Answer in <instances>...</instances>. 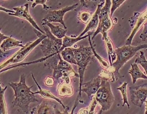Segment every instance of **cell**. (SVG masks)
<instances>
[{"label":"cell","instance_id":"obj_14","mask_svg":"<svg viewBox=\"0 0 147 114\" xmlns=\"http://www.w3.org/2000/svg\"><path fill=\"white\" fill-rule=\"evenodd\" d=\"M104 1L98 5V7L96 10V12H94V14L93 15L91 19L90 20L89 22L88 23L87 26L84 29V30L83 31L82 33L80 34V35L79 36V37H82L84 36L85 34L87 32H88L89 31L93 30L97 28V26H98L99 24V14L100 10L101 8L103 7V5L104 4Z\"/></svg>","mask_w":147,"mask_h":114},{"label":"cell","instance_id":"obj_40","mask_svg":"<svg viewBox=\"0 0 147 114\" xmlns=\"http://www.w3.org/2000/svg\"><path fill=\"white\" fill-rule=\"evenodd\" d=\"M146 22H147V21H146Z\"/></svg>","mask_w":147,"mask_h":114},{"label":"cell","instance_id":"obj_3","mask_svg":"<svg viewBox=\"0 0 147 114\" xmlns=\"http://www.w3.org/2000/svg\"><path fill=\"white\" fill-rule=\"evenodd\" d=\"M73 50L77 65L78 66V75L80 76V87L79 93L75 102L78 103L82 98V84H83L85 71L87 66L91 61H94V57L92 48L90 47L80 45L79 48H72Z\"/></svg>","mask_w":147,"mask_h":114},{"label":"cell","instance_id":"obj_37","mask_svg":"<svg viewBox=\"0 0 147 114\" xmlns=\"http://www.w3.org/2000/svg\"><path fill=\"white\" fill-rule=\"evenodd\" d=\"M147 34L145 36H144V37H143L142 38H141V39L143 41L144 40H145L146 39H147Z\"/></svg>","mask_w":147,"mask_h":114},{"label":"cell","instance_id":"obj_39","mask_svg":"<svg viewBox=\"0 0 147 114\" xmlns=\"http://www.w3.org/2000/svg\"><path fill=\"white\" fill-rule=\"evenodd\" d=\"M102 110H101L100 111H99V112L98 113V114H102Z\"/></svg>","mask_w":147,"mask_h":114},{"label":"cell","instance_id":"obj_8","mask_svg":"<svg viewBox=\"0 0 147 114\" xmlns=\"http://www.w3.org/2000/svg\"><path fill=\"white\" fill-rule=\"evenodd\" d=\"M78 5V4L76 3L71 6L65 7L59 10L48 11L45 15L43 20L48 21L49 23H60L64 26V29H67V27L63 21V16L67 12L75 9Z\"/></svg>","mask_w":147,"mask_h":114},{"label":"cell","instance_id":"obj_12","mask_svg":"<svg viewBox=\"0 0 147 114\" xmlns=\"http://www.w3.org/2000/svg\"><path fill=\"white\" fill-rule=\"evenodd\" d=\"M113 26V23L110 16H108L107 17L104 18L103 19L100 20L99 21L98 28L93 35L92 39H94L96 36L97 35L98 33H100L102 34V39L103 40H104L108 36L107 33L112 29Z\"/></svg>","mask_w":147,"mask_h":114},{"label":"cell","instance_id":"obj_6","mask_svg":"<svg viewBox=\"0 0 147 114\" xmlns=\"http://www.w3.org/2000/svg\"><path fill=\"white\" fill-rule=\"evenodd\" d=\"M95 99L101 106V110L107 111L112 107L115 101L110 84L108 80L102 78L100 86L96 93Z\"/></svg>","mask_w":147,"mask_h":114},{"label":"cell","instance_id":"obj_15","mask_svg":"<svg viewBox=\"0 0 147 114\" xmlns=\"http://www.w3.org/2000/svg\"><path fill=\"white\" fill-rule=\"evenodd\" d=\"M134 15L136 16L137 19L136 20V23H134L136 24V26L133 29V31L131 35L129 36V38L127 40L126 42V45H131V40L134 37V35L136 34L138 30L141 28L143 23H145L147 20V10L144 12L142 14L139 13H134Z\"/></svg>","mask_w":147,"mask_h":114},{"label":"cell","instance_id":"obj_35","mask_svg":"<svg viewBox=\"0 0 147 114\" xmlns=\"http://www.w3.org/2000/svg\"><path fill=\"white\" fill-rule=\"evenodd\" d=\"M0 34H1V37H0V38H1V43H2V42L3 40H6V39H7V38L9 37L4 35L3 34H2L1 32L0 33Z\"/></svg>","mask_w":147,"mask_h":114},{"label":"cell","instance_id":"obj_26","mask_svg":"<svg viewBox=\"0 0 147 114\" xmlns=\"http://www.w3.org/2000/svg\"><path fill=\"white\" fill-rule=\"evenodd\" d=\"M88 38H89V43L90 44V47H91L92 48V51H93V54H94V57L98 59L99 63H100L101 66H102L103 67L105 68V69H108V68L110 67V64H109V62L107 61L105 59H102L101 57L99 56V55H98L97 53H96V51L94 50V47H93L92 43L91 41L90 35L89 36Z\"/></svg>","mask_w":147,"mask_h":114},{"label":"cell","instance_id":"obj_19","mask_svg":"<svg viewBox=\"0 0 147 114\" xmlns=\"http://www.w3.org/2000/svg\"><path fill=\"white\" fill-rule=\"evenodd\" d=\"M129 73L131 75L133 84L136 82L138 79H147V76L141 71L136 63L131 64V68L129 69Z\"/></svg>","mask_w":147,"mask_h":114},{"label":"cell","instance_id":"obj_36","mask_svg":"<svg viewBox=\"0 0 147 114\" xmlns=\"http://www.w3.org/2000/svg\"><path fill=\"white\" fill-rule=\"evenodd\" d=\"M1 11L3 10V11L6 12L7 13H15V11H12V10H9L5 9V8H3L2 7H1Z\"/></svg>","mask_w":147,"mask_h":114},{"label":"cell","instance_id":"obj_22","mask_svg":"<svg viewBox=\"0 0 147 114\" xmlns=\"http://www.w3.org/2000/svg\"><path fill=\"white\" fill-rule=\"evenodd\" d=\"M61 55L64 61L71 64L77 65V61L76 60L75 54L72 48L71 47L65 48L61 52Z\"/></svg>","mask_w":147,"mask_h":114},{"label":"cell","instance_id":"obj_29","mask_svg":"<svg viewBox=\"0 0 147 114\" xmlns=\"http://www.w3.org/2000/svg\"><path fill=\"white\" fill-rule=\"evenodd\" d=\"M93 16V14L90 12L84 11L80 12L78 14V19L82 23L84 24H88L90 20L91 19Z\"/></svg>","mask_w":147,"mask_h":114},{"label":"cell","instance_id":"obj_38","mask_svg":"<svg viewBox=\"0 0 147 114\" xmlns=\"http://www.w3.org/2000/svg\"><path fill=\"white\" fill-rule=\"evenodd\" d=\"M146 101V111L145 113V114H147V101Z\"/></svg>","mask_w":147,"mask_h":114},{"label":"cell","instance_id":"obj_1","mask_svg":"<svg viewBox=\"0 0 147 114\" xmlns=\"http://www.w3.org/2000/svg\"><path fill=\"white\" fill-rule=\"evenodd\" d=\"M9 85L14 92V100L12 103L13 106H17L24 112L28 114L31 103L38 102L35 95L32 93L31 89L33 86L28 87L26 84V76L22 74L19 82H11Z\"/></svg>","mask_w":147,"mask_h":114},{"label":"cell","instance_id":"obj_28","mask_svg":"<svg viewBox=\"0 0 147 114\" xmlns=\"http://www.w3.org/2000/svg\"><path fill=\"white\" fill-rule=\"evenodd\" d=\"M135 63L137 64H140L142 66L147 76V61L146 59L143 52L142 51H140V54L138 56L136 59Z\"/></svg>","mask_w":147,"mask_h":114},{"label":"cell","instance_id":"obj_32","mask_svg":"<svg viewBox=\"0 0 147 114\" xmlns=\"http://www.w3.org/2000/svg\"><path fill=\"white\" fill-rule=\"evenodd\" d=\"M34 3H32V7L34 8V7H36L37 5L40 4L43 5V9L45 10H48L49 8V7H48L47 5H45V3L47 2V0H36L34 1Z\"/></svg>","mask_w":147,"mask_h":114},{"label":"cell","instance_id":"obj_24","mask_svg":"<svg viewBox=\"0 0 147 114\" xmlns=\"http://www.w3.org/2000/svg\"><path fill=\"white\" fill-rule=\"evenodd\" d=\"M104 40H105L106 45L108 56H109V61L110 63L111 66L112 64V61H114L115 59V52H114V49H113L114 48L113 44L112 43V42L111 41L108 36H107V38L105 39Z\"/></svg>","mask_w":147,"mask_h":114},{"label":"cell","instance_id":"obj_5","mask_svg":"<svg viewBox=\"0 0 147 114\" xmlns=\"http://www.w3.org/2000/svg\"><path fill=\"white\" fill-rule=\"evenodd\" d=\"M33 30L37 35L38 38L34 42H27L24 47L21 48L17 52H16L14 55H13L7 61L1 64L0 66L1 70L9 65L17 63L23 61L34 48H35L39 43L47 38V36L46 34H42L35 28H34Z\"/></svg>","mask_w":147,"mask_h":114},{"label":"cell","instance_id":"obj_9","mask_svg":"<svg viewBox=\"0 0 147 114\" xmlns=\"http://www.w3.org/2000/svg\"><path fill=\"white\" fill-rule=\"evenodd\" d=\"M53 78L57 80H58L60 78L63 77L65 74H68L71 78H80L78 74L75 72L70 63L62 59L61 56L59 57L58 65L53 69Z\"/></svg>","mask_w":147,"mask_h":114},{"label":"cell","instance_id":"obj_4","mask_svg":"<svg viewBox=\"0 0 147 114\" xmlns=\"http://www.w3.org/2000/svg\"><path fill=\"white\" fill-rule=\"evenodd\" d=\"M146 48H147V44L141 45L136 47L124 45L120 48L115 49V52L117 56V60L111 66V67L114 69L113 73L114 77H117V79L121 77L119 72L120 68L125 63L133 58L138 51Z\"/></svg>","mask_w":147,"mask_h":114},{"label":"cell","instance_id":"obj_13","mask_svg":"<svg viewBox=\"0 0 147 114\" xmlns=\"http://www.w3.org/2000/svg\"><path fill=\"white\" fill-rule=\"evenodd\" d=\"M54 106L51 101H43L39 105L32 109L30 114H55Z\"/></svg>","mask_w":147,"mask_h":114},{"label":"cell","instance_id":"obj_33","mask_svg":"<svg viewBox=\"0 0 147 114\" xmlns=\"http://www.w3.org/2000/svg\"><path fill=\"white\" fill-rule=\"evenodd\" d=\"M44 82H45V85H47V86H52L54 85V79L53 78L47 77L45 79Z\"/></svg>","mask_w":147,"mask_h":114},{"label":"cell","instance_id":"obj_16","mask_svg":"<svg viewBox=\"0 0 147 114\" xmlns=\"http://www.w3.org/2000/svg\"><path fill=\"white\" fill-rule=\"evenodd\" d=\"M32 76L33 79L34 81L35 82V84H36V85H37V87H38V91H37V92H32V93L34 95L39 94L43 98H47V99H53V100H55L56 101L58 102V103H59L62 105L63 108V110L65 109L66 106H65L63 105V101H61L59 98H57V97L55 96L54 95H53L48 90H45V89L42 88L41 87L38 85V82H37V81L36 80V79H35V78L34 77L33 74H32Z\"/></svg>","mask_w":147,"mask_h":114},{"label":"cell","instance_id":"obj_20","mask_svg":"<svg viewBox=\"0 0 147 114\" xmlns=\"http://www.w3.org/2000/svg\"><path fill=\"white\" fill-rule=\"evenodd\" d=\"M58 95L61 97L70 96L73 94V89L71 84L66 82L59 83L57 89Z\"/></svg>","mask_w":147,"mask_h":114},{"label":"cell","instance_id":"obj_11","mask_svg":"<svg viewBox=\"0 0 147 114\" xmlns=\"http://www.w3.org/2000/svg\"><path fill=\"white\" fill-rule=\"evenodd\" d=\"M102 77H98L92 79L88 82L83 83L82 84L81 93L84 92L86 94L88 98L91 100L92 96L96 93L100 86Z\"/></svg>","mask_w":147,"mask_h":114},{"label":"cell","instance_id":"obj_7","mask_svg":"<svg viewBox=\"0 0 147 114\" xmlns=\"http://www.w3.org/2000/svg\"><path fill=\"white\" fill-rule=\"evenodd\" d=\"M131 103L141 108L147 98V83L129 87Z\"/></svg>","mask_w":147,"mask_h":114},{"label":"cell","instance_id":"obj_23","mask_svg":"<svg viewBox=\"0 0 147 114\" xmlns=\"http://www.w3.org/2000/svg\"><path fill=\"white\" fill-rule=\"evenodd\" d=\"M112 3V1L106 0L105 4L101 8L99 14V21L103 19L108 16H110V7Z\"/></svg>","mask_w":147,"mask_h":114},{"label":"cell","instance_id":"obj_17","mask_svg":"<svg viewBox=\"0 0 147 114\" xmlns=\"http://www.w3.org/2000/svg\"><path fill=\"white\" fill-rule=\"evenodd\" d=\"M22 42L20 40L13 39L11 37H9L7 39L3 40V42L1 43V51L5 52L11 49L22 47H23L24 45L22 44Z\"/></svg>","mask_w":147,"mask_h":114},{"label":"cell","instance_id":"obj_30","mask_svg":"<svg viewBox=\"0 0 147 114\" xmlns=\"http://www.w3.org/2000/svg\"><path fill=\"white\" fill-rule=\"evenodd\" d=\"M125 0H113L112 1V7L111 9L110 17L111 18L113 16V14L115 10L118 8V7L125 2Z\"/></svg>","mask_w":147,"mask_h":114},{"label":"cell","instance_id":"obj_41","mask_svg":"<svg viewBox=\"0 0 147 114\" xmlns=\"http://www.w3.org/2000/svg\"><path fill=\"white\" fill-rule=\"evenodd\" d=\"M146 50H147V49H146Z\"/></svg>","mask_w":147,"mask_h":114},{"label":"cell","instance_id":"obj_21","mask_svg":"<svg viewBox=\"0 0 147 114\" xmlns=\"http://www.w3.org/2000/svg\"><path fill=\"white\" fill-rule=\"evenodd\" d=\"M89 35H87L84 36L83 37H78L77 38H72V37H68V36H65L63 38V45L59 50V53H61V52L65 48L70 47L71 46L76 43L77 42L86 38L87 37H89Z\"/></svg>","mask_w":147,"mask_h":114},{"label":"cell","instance_id":"obj_34","mask_svg":"<svg viewBox=\"0 0 147 114\" xmlns=\"http://www.w3.org/2000/svg\"><path fill=\"white\" fill-rule=\"evenodd\" d=\"M78 114H89V111L87 109H82L80 110Z\"/></svg>","mask_w":147,"mask_h":114},{"label":"cell","instance_id":"obj_27","mask_svg":"<svg viewBox=\"0 0 147 114\" xmlns=\"http://www.w3.org/2000/svg\"><path fill=\"white\" fill-rule=\"evenodd\" d=\"M127 84H128L127 82H124L121 86L117 88V90H119L122 94V98H123L122 107H124L125 104H126L128 106V108H129V105L128 103L127 95Z\"/></svg>","mask_w":147,"mask_h":114},{"label":"cell","instance_id":"obj_18","mask_svg":"<svg viewBox=\"0 0 147 114\" xmlns=\"http://www.w3.org/2000/svg\"><path fill=\"white\" fill-rule=\"evenodd\" d=\"M42 24L45 25L49 27L50 29V31L52 34L57 38L62 39L65 36V34L67 32V29H63L60 28L59 26H54L51 23L48 22V21L42 20Z\"/></svg>","mask_w":147,"mask_h":114},{"label":"cell","instance_id":"obj_10","mask_svg":"<svg viewBox=\"0 0 147 114\" xmlns=\"http://www.w3.org/2000/svg\"><path fill=\"white\" fill-rule=\"evenodd\" d=\"M13 9L15 11V13H8V15L11 16H16L18 18L27 20L33 26L34 28L37 29L42 34H45V32H43V31L40 28L38 27L35 21L34 20L32 17L31 16L29 12L28 3H26L25 5H22L20 7H13Z\"/></svg>","mask_w":147,"mask_h":114},{"label":"cell","instance_id":"obj_25","mask_svg":"<svg viewBox=\"0 0 147 114\" xmlns=\"http://www.w3.org/2000/svg\"><path fill=\"white\" fill-rule=\"evenodd\" d=\"M7 87L2 88L0 86V114H7V106L4 98V94Z\"/></svg>","mask_w":147,"mask_h":114},{"label":"cell","instance_id":"obj_2","mask_svg":"<svg viewBox=\"0 0 147 114\" xmlns=\"http://www.w3.org/2000/svg\"><path fill=\"white\" fill-rule=\"evenodd\" d=\"M43 28L45 34L47 36V38L41 42V45H40V49L42 53L43 58L38 59L35 61H32L31 63H24L20 65L18 64L17 66L45 61L48 58L51 57L59 53L60 54L59 50L63 45L62 39H58L55 36L53 35L48 28L47 26L43 25Z\"/></svg>","mask_w":147,"mask_h":114},{"label":"cell","instance_id":"obj_31","mask_svg":"<svg viewBox=\"0 0 147 114\" xmlns=\"http://www.w3.org/2000/svg\"><path fill=\"white\" fill-rule=\"evenodd\" d=\"M78 104H77V103H75L74 105L73 106V108L72 111H71V112L70 113H68V110H69V107L68 106H66L65 109L64 110V111H63V112H61L59 111V110L56 108V110H55V114H74V110L77 107V106H78Z\"/></svg>","mask_w":147,"mask_h":114}]
</instances>
